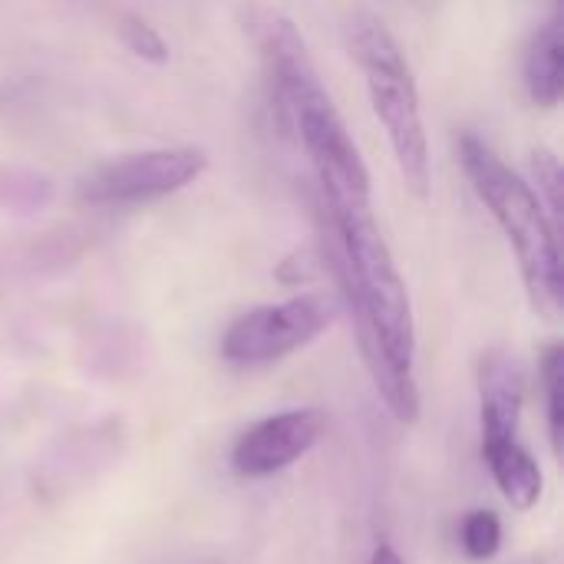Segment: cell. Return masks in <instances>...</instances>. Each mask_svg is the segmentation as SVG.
<instances>
[{
  "instance_id": "5bb4252c",
  "label": "cell",
  "mask_w": 564,
  "mask_h": 564,
  "mask_svg": "<svg viewBox=\"0 0 564 564\" xmlns=\"http://www.w3.org/2000/svg\"><path fill=\"white\" fill-rule=\"evenodd\" d=\"M532 172H535V182H539V198L545 195L549 202V215L558 218L562 215V162L555 152L549 149H535L532 152Z\"/></svg>"
},
{
  "instance_id": "277c9868",
  "label": "cell",
  "mask_w": 564,
  "mask_h": 564,
  "mask_svg": "<svg viewBox=\"0 0 564 564\" xmlns=\"http://www.w3.org/2000/svg\"><path fill=\"white\" fill-rule=\"evenodd\" d=\"M347 46L364 73L373 116L380 119L390 139V149H393V159L406 188L426 202L430 185H433L430 142H426V122H423L413 66L400 40L390 33V26L380 17L357 13L347 26Z\"/></svg>"
},
{
  "instance_id": "8992f818",
  "label": "cell",
  "mask_w": 564,
  "mask_h": 564,
  "mask_svg": "<svg viewBox=\"0 0 564 564\" xmlns=\"http://www.w3.org/2000/svg\"><path fill=\"white\" fill-rule=\"evenodd\" d=\"M208 169V152L198 145L145 149L96 165L76 188V198L93 208H126L169 198L192 185Z\"/></svg>"
},
{
  "instance_id": "3957f363",
  "label": "cell",
  "mask_w": 564,
  "mask_h": 564,
  "mask_svg": "<svg viewBox=\"0 0 564 564\" xmlns=\"http://www.w3.org/2000/svg\"><path fill=\"white\" fill-rule=\"evenodd\" d=\"M459 159L473 192L489 208L519 261L522 284L535 314L555 321L562 314V251L555 218L535 188L519 172H512L482 139L466 132L459 139Z\"/></svg>"
},
{
  "instance_id": "ba28073f",
  "label": "cell",
  "mask_w": 564,
  "mask_h": 564,
  "mask_svg": "<svg viewBox=\"0 0 564 564\" xmlns=\"http://www.w3.org/2000/svg\"><path fill=\"white\" fill-rule=\"evenodd\" d=\"M525 403V370L516 354L496 347L479 360V406L482 443L519 440V420Z\"/></svg>"
},
{
  "instance_id": "9a60e30c",
  "label": "cell",
  "mask_w": 564,
  "mask_h": 564,
  "mask_svg": "<svg viewBox=\"0 0 564 564\" xmlns=\"http://www.w3.org/2000/svg\"><path fill=\"white\" fill-rule=\"evenodd\" d=\"M370 564H403V558L397 555V549H393L390 542H380L377 552H373V558H370Z\"/></svg>"
},
{
  "instance_id": "8fae6325",
  "label": "cell",
  "mask_w": 564,
  "mask_h": 564,
  "mask_svg": "<svg viewBox=\"0 0 564 564\" xmlns=\"http://www.w3.org/2000/svg\"><path fill=\"white\" fill-rule=\"evenodd\" d=\"M562 380H564V350L562 344H552L542 357V383H545V403H549V433L555 443V453L562 456L564 440V406H562Z\"/></svg>"
},
{
  "instance_id": "7c38bea8",
  "label": "cell",
  "mask_w": 564,
  "mask_h": 564,
  "mask_svg": "<svg viewBox=\"0 0 564 564\" xmlns=\"http://www.w3.org/2000/svg\"><path fill=\"white\" fill-rule=\"evenodd\" d=\"M463 549L473 562H489L502 549V522L496 512H473L463 522Z\"/></svg>"
},
{
  "instance_id": "5b68a950",
  "label": "cell",
  "mask_w": 564,
  "mask_h": 564,
  "mask_svg": "<svg viewBox=\"0 0 564 564\" xmlns=\"http://www.w3.org/2000/svg\"><path fill=\"white\" fill-rule=\"evenodd\" d=\"M340 297L311 291L281 304H264L228 324L221 337V360L231 367H268L317 340L337 317Z\"/></svg>"
},
{
  "instance_id": "4fadbf2b",
  "label": "cell",
  "mask_w": 564,
  "mask_h": 564,
  "mask_svg": "<svg viewBox=\"0 0 564 564\" xmlns=\"http://www.w3.org/2000/svg\"><path fill=\"white\" fill-rule=\"evenodd\" d=\"M119 36H122L126 50L135 53L139 59H145V63H152V66L169 63V43H165V36H162L149 20H142V17H126V20L119 23Z\"/></svg>"
},
{
  "instance_id": "7a4b0ae2",
  "label": "cell",
  "mask_w": 564,
  "mask_h": 564,
  "mask_svg": "<svg viewBox=\"0 0 564 564\" xmlns=\"http://www.w3.org/2000/svg\"><path fill=\"white\" fill-rule=\"evenodd\" d=\"M251 36L261 50L274 96L307 152L317 178V202L330 212L373 208L367 162L340 109L334 106L294 20L278 10H254Z\"/></svg>"
},
{
  "instance_id": "6da1fadb",
  "label": "cell",
  "mask_w": 564,
  "mask_h": 564,
  "mask_svg": "<svg viewBox=\"0 0 564 564\" xmlns=\"http://www.w3.org/2000/svg\"><path fill=\"white\" fill-rule=\"evenodd\" d=\"M317 205L321 264L334 274L340 307L354 321L364 367L400 423H416L423 400L416 383V324L393 251L373 208L330 212Z\"/></svg>"
},
{
  "instance_id": "30bf717a",
  "label": "cell",
  "mask_w": 564,
  "mask_h": 564,
  "mask_svg": "<svg viewBox=\"0 0 564 564\" xmlns=\"http://www.w3.org/2000/svg\"><path fill=\"white\" fill-rule=\"evenodd\" d=\"M522 79L529 89V99L542 109H555L564 96V43L562 23L549 20L532 36L525 59H522Z\"/></svg>"
},
{
  "instance_id": "9c48e42d",
  "label": "cell",
  "mask_w": 564,
  "mask_h": 564,
  "mask_svg": "<svg viewBox=\"0 0 564 564\" xmlns=\"http://www.w3.org/2000/svg\"><path fill=\"white\" fill-rule=\"evenodd\" d=\"M482 456H486V466H489L499 492L506 496V502L512 509L529 512L539 506V499L545 492V476H542V466L535 463V456L519 440L482 443Z\"/></svg>"
},
{
  "instance_id": "52a82bcc",
  "label": "cell",
  "mask_w": 564,
  "mask_h": 564,
  "mask_svg": "<svg viewBox=\"0 0 564 564\" xmlns=\"http://www.w3.org/2000/svg\"><path fill=\"white\" fill-rule=\"evenodd\" d=\"M327 430V416L314 406L274 413L248 426L231 446V469L241 479H268L307 456Z\"/></svg>"
}]
</instances>
